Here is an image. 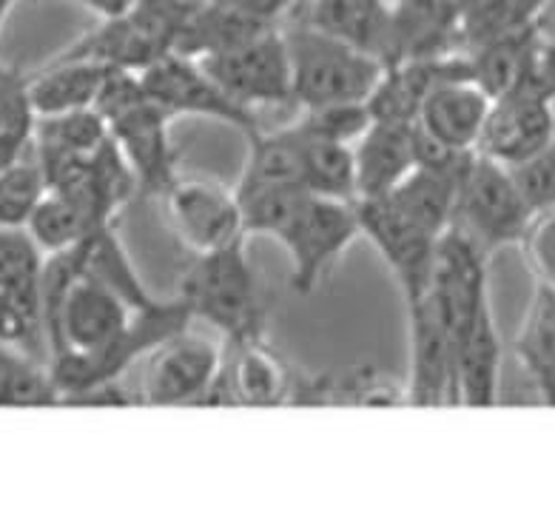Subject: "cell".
Segmentation results:
<instances>
[{
  "label": "cell",
  "mask_w": 555,
  "mask_h": 507,
  "mask_svg": "<svg viewBox=\"0 0 555 507\" xmlns=\"http://www.w3.org/2000/svg\"><path fill=\"white\" fill-rule=\"evenodd\" d=\"M282 38L291 58L294 106L302 112L336 103H367L385 75V63L331 38L294 12L282 21Z\"/></svg>",
  "instance_id": "cell-1"
},
{
  "label": "cell",
  "mask_w": 555,
  "mask_h": 507,
  "mask_svg": "<svg viewBox=\"0 0 555 507\" xmlns=\"http://www.w3.org/2000/svg\"><path fill=\"white\" fill-rule=\"evenodd\" d=\"M94 109L106 117L115 143L134 168L140 194L163 198L180 177L168 135V123L175 117L145 94L140 72L112 66Z\"/></svg>",
  "instance_id": "cell-2"
},
{
  "label": "cell",
  "mask_w": 555,
  "mask_h": 507,
  "mask_svg": "<svg viewBox=\"0 0 555 507\" xmlns=\"http://www.w3.org/2000/svg\"><path fill=\"white\" fill-rule=\"evenodd\" d=\"M177 296L225 342L266 337V308L245 240L197 254L180 277Z\"/></svg>",
  "instance_id": "cell-3"
},
{
  "label": "cell",
  "mask_w": 555,
  "mask_h": 507,
  "mask_svg": "<svg viewBox=\"0 0 555 507\" xmlns=\"http://www.w3.org/2000/svg\"><path fill=\"white\" fill-rule=\"evenodd\" d=\"M197 3L199 0H131L120 15L103 17L98 29L77 40L61 58L143 72L177 52Z\"/></svg>",
  "instance_id": "cell-4"
},
{
  "label": "cell",
  "mask_w": 555,
  "mask_h": 507,
  "mask_svg": "<svg viewBox=\"0 0 555 507\" xmlns=\"http://www.w3.org/2000/svg\"><path fill=\"white\" fill-rule=\"evenodd\" d=\"M0 342L49 365L43 251L26 228H0Z\"/></svg>",
  "instance_id": "cell-5"
},
{
  "label": "cell",
  "mask_w": 555,
  "mask_h": 507,
  "mask_svg": "<svg viewBox=\"0 0 555 507\" xmlns=\"http://www.w3.org/2000/svg\"><path fill=\"white\" fill-rule=\"evenodd\" d=\"M530 220L532 212L518 194L509 168L479 152L473 154L459 191L453 226L493 254L504 245L521 243Z\"/></svg>",
  "instance_id": "cell-6"
},
{
  "label": "cell",
  "mask_w": 555,
  "mask_h": 507,
  "mask_svg": "<svg viewBox=\"0 0 555 507\" xmlns=\"http://www.w3.org/2000/svg\"><path fill=\"white\" fill-rule=\"evenodd\" d=\"M145 94L166 109L171 117L194 114V117H211V121L229 123L231 129L254 137L262 131L259 114L236 103L229 91L222 89L208 68L183 52H171L140 72Z\"/></svg>",
  "instance_id": "cell-7"
},
{
  "label": "cell",
  "mask_w": 555,
  "mask_h": 507,
  "mask_svg": "<svg viewBox=\"0 0 555 507\" xmlns=\"http://www.w3.org/2000/svg\"><path fill=\"white\" fill-rule=\"evenodd\" d=\"M353 205H357L362 235L376 245L402 288L404 308L422 303L434 288L436 251H439L441 237H434L408 220L388 198L353 200Z\"/></svg>",
  "instance_id": "cell-8"
},
{
  "label": "cell",
  "mask_w": 555,
  "mask_h": 507,
  "mask_svg": "<svg viewBox=\"0 0 555 507\" xmlns=\"http://www.w3.org/2000/svg\"><path fill=\"white\" fill-rule=\"evenodd\" d=\"M362 235L353 200H331L311 194L297 220L280 237L291 257V288L308 296L320 286L322 274L343 257Z\"/></svg>",
  "instance_id": "cell-9"
},
{
  "label": "cell",
  "mask_w": 555,
  "mask_h": 507,
  "mask_svg": "<svg viewBox=\"0 0 555 507\" xmlns=\"http://www.w3.org/2000/svg\"><path fill=\"white\" fill-rule=\"evenodd\" d=\"M208 75L229 91L236 103L259 114V109L294 106L288 46L282 26L229 52L197 58Z\"/></svg>",
  "instance_id": "cell-10"
},
{
  "label": "cell",
  "mask_w": 555,
  "mask_h": 507,
  "mask_svg": "<svg viewBox=\"0 0 555 507\" xmlns=\"http://www.w3.org/2000/svg\"><path fill=\"white\" fill-rule=\"evenodd\" d=\"M222 368V348L189 328L168 337L149 354L140 402L143 405H206Z\"/></svg>",
  "instance_id": "cell-11"
},
{
  "label": "cell",
  "mask_w": 555,
  "mask_h": 507,
  "mask_svg": "<svg viewBox=\"0 0 555 507\" xmlns=\"http://www.w3.org/2000/svg\"><path fill=\"white\" fill-rule=\"evenodd\" d=\"M163 203L177 240L194 254H208L248 237L236 189L220 182L180 175L163 194Z\"/></svg>",
  "instance_id": "cell-12"
},
{
  "label": "cell",
  "mask_w": 555,
  "mask_h": 507,
  "mask_svg": "<svg viewBox=\"0 0 555 507\" xmlns=\"http://www.w3.org/2000/svg\"><path fill=\"white\" fill-rule=\"evenodd\" d=\"M297 371L266 342V337L222 345V368L206 405L280 408L294 402Z\"/></svg>",
  "instance_id": "cell-13"
},
{
  "label": "cell",
  "mask_w": 555,
  "mask_h": 507,
  "mask_svg": "<svg viewBox=\"0 0 555 507\" xmlns=\"http://www.w3.org/2000/svg\"><path fill=\"white\" fill-rule=\"evenodd\" d=\"M408 328H411V382H408V405L416 408H441L459 405L456 388V348L434 296L408 305Z\"/></svg>",
  "instance_id": "cell-14"
},
{
  "label": "cell",
  "mask_w": 555,
  "mask_h": 507,
  "mask_svg": "<svg viewBox=\"0 0 555 507\" xmlns=\"http://www.w3.org/2000/svg\"><path fill=\"white\" fill-rule=\"evenodd\" d=\"M553 143L555 112L550 100L530 91H509L493 100L476 152L502 166H516Z\"/></svg>",
  "instance_id": "cell-15"
},
{
  "label": "cell",
  "mask_w": 555,
  "mask_h": 507,
  "mask_svg": "<svg viewBox=\"0 0 555 507\" xmlns=\"http://www.w3.org/2000/svg\"><path fill=\"white\" fill-rule=\"evenodd\" d=\"M291 12L385 66L390 63L393 7L388 0H299Z\"/></svg>",
  "instance_id": "cell-16"
},
{
  "label": "cell",
  "mask_w": 555,
  "mask_h": 507,
  "mask_svg": "<svg viewBox=\"0 0 555 507\" xmlns=\"http://www.w3.org/2000/svg\"><path fill=\"white\" fill-rule=\"evenodd\" d=\"M357 200L388 198L416 168V123L373 121L353 143Z\"/></svg>",
  "instance_id": "cell-17"
},
{
  "label": "cell",
  "mask_w": 555,
  "mask_h": 507,
  "mask_svg": "<svg viewBox=\"0 0 555 507\" xmlns=\"http://www.w3.org/2000/svg\"><path fill=\"white\" fill-rule=\"evenodd\" d=\"M462 0H396L390 63L462 52Z\"/></svg>",
  "instance_id": "cell-18"
},
{
  "label": "cell",
  "mask_w": 555,
  "mask_h": 507,
  "mask_svg": "<svg viewBox=\"0 0 555 507\" xmlns=\"http://www.w3.org/2000/svg\"><path fill=\"white\" fill-rule=\"evenodd\" d=\"M493 98L473 80H441L418 112L416 126L453 152H476Z\"/></svg>",
  "instance_id": "cell-19"
},
{
  "label": "cell",
  "mask_w": 555,
  "mask_h": 507,
  "mask_svg": "<svg viewBox=\"0 0 555 507\" xmlns=\"http://www.w3.org/2000/svg\"><path fill=\"white\" fill-rule=\"evenodd\" d=\"M473 154H467V157L453 163V166H416L411 175L390 191L388 200L408 220H413L434 237H441L453 226L459 191H462V180L467 175Z\"/></svg>",
  "instance_id": "cell-20"
},
{
  "label": "cell",
  "mask_w": 555,
  "mask_h": 507,
  "mask_svg": "<svg viewBox=\"0 0 555 507\" xmlns=\"http://www.w3.org/2000/svg\"><path fill=\"white\" fill-rule=\"evenodd\" d=\"M294 405L393 408V405H408V388H402L393 377H385L371 365H348L343 371H325L317 377H299L297 373Z\"/></svg>",
  "instance_id": "cell-21"
},
{
  "label": "cell",
  "mask_w": 555,
  "mask_h": 507,
  "mask_svg": "<svg viewBox=\"0 0 555 507\" xmlns=\"http://www.w3.org/2000/svg\"><path fill=\"white\" fill-rule=\"evenodd\" d=\"M502 340L495 331L493 308L481 310L456 345V388L464 408H493L499 400Z\"/></svg>",
  "instance_id": "cell-22"
},
{
  "label": "cell",
  "mask_w": 555,
  "mask_h": 507,
  "mask_svg": "<svg viewBox=\"0 0 555 507\" xmlns=\"http://www.w3.org/2000/svg\"><path fill=\"white\" fill-rule=\"evenodd\" d=\"M112 66L98 61H69L57 58L49 68L29 80V98L35 117L92 109L106 84Z\"/></svg>",
  "instance_id": "cell-23"
},
{
  "label": "cell",
  "mask_w": 555,
  "mask_h": 507,
  "mask_svg": "<svg viewBox=\"0 0 555 507\" xmlns=\"http://www.w3.org/2000/svg\"><path fill=\"white\" fill-rule=\"evenodd\" d=\"M518 365L544 405L555 408V291L535 282L532 300L513 342Z\"/></svg>",
  "instance_id": "cell-24"
},
{
  "label": "cell",
  "mask_w": 555,
  "mask_h": 507,
  "mask_svg": "<svg viewBox=\"0 0 555 507\" xmlns=\"http://www.w3.org/2000/svg\"><path fill=\"white\" fill-rule=\"evenodd\" d=\"M541 38H544L541 23H532L527 29L504 35V38L490 40V43L467 52L473 84L481 86L493 100L516 91L518 86L525 84L527 68H530L532 54L539 49Z\"/></svg>",
  "instance_id": "cell-25"
},
{
  "label": "cell",
  "mask_w": 555,
  "mask_h": 507,
  "mask_svg": "<svg viewBox=\"0 0 555 507\" xmlns=\"http://www.w3.org/2000/svg\"><path fill=\"white\" fill-rule=\"evenodd\" d=\"M550 0H462V52L541 23Z\"/></svg>",
  "instance_id": "cell-26"
},
{
  "label": "cell",
  "mask_w": 555,
  "mask_h": 507,
  "mask_svg": "<svg viewBox=\"0 0 555 507\" xmlns=\"http://www.w3.org/2000/svg\"><path fill=\"white\" fill-rule=\"evenodd\" d=\"M302 140V182L305 189L317 198L331 200H357V160L353 145L331 143V140H313L305 137L294 126Z\"/></svg>",
  "instance_id": "cell-27"
},
{
  "label": "cell",
  "mask_w": 555,
  "mask_h": 507,
  "mask_svg": "<svg viewBox=\"0 0 555 507\" xmlns=\"http://www.w3.org/2000/svg\"><path fill=\"white\" fill-rule=\"evenodd\" d=\"M108 131L106 117L98 109H77V112L52 114V117H38L31 143L38 152L52 154H92L106 143Z\"/></svg>",
  "instance_id": "cell-28"
},
{
  "label": "cell",
  "mask_w": 555,
  "mask_h": 507,
  "mask_svg": "<svg viewBox=\"0 0 555 507\" xmlns=\"http://www.w3.org/2000/svg\"><path fill=\"white\" fill-rule=\"evenodd\" d=\"M100 226L103 223L94 220L92 214L80 208L77 203H72L69 198L47 191V198L40 200L35 214L26 223V231H29L31 240L38 243V249L43 254H57V251H66L72 245H77L83 237L98 231Z\"/></svg>",
  "instance_id": "cell-29"
},
{
  "label": "cell",
  "mask_w": 555,
  "mask_h": 507,
  "mask_svg": "<svg viewBox=\"0 0 555 507\" xmlns=\"http://www.w3.org/2000/svg\"><path fill=\"white\" fill-rule=\"evenodd\" d=\"M57 405V388L49 365L0 342V408Z\"/></svg>",
  "instance_id": "cell-30"
},
{
  "label": "cell",
  "mask_w": 555,
  "mask_h": 507,
  "mask_svg": "<svg viewBox=\"0 0 555 507\" xmlns=\"http://www.w3.org/2000/svg\"><path fill=\"white\" fill-rule=\"evenodd\" d=\"M240 208H243L245 235H268L280 240L288 226L297 220L311 191L305 186H254L236 189Z\"/></svg>",
  "instance_id": "cell-31"
},
{
  "label": "cell",
  "mask_w": 555,
  "mask_h": 507,
  "mask_svg": "<svg viewBox=\"0 0 555 507\" xmlns=\"http://www.w3.org/2000/svg\"><path fill=\"white\" fill-rule=\"evenodd\" d=\"M47 191V175L31 143L29 152L0 175V228H26Z\"/></svg>",
  "instance_id": "cell-32"
},
{
  "label": "cell",
  "mask_w": 555,
  "mask_h": 507,
  "mask_svg": "<svg viewBox=\"0 0 555 507\" xmlns=\"http://www.w3.org/2000/svg\"><path fill=\"white\" fill-rule=\"evenodd\" d=\"M371 123L373 114L367 103H336V106L305 109V114L294 126L313 140L353 145L359 137L365 135Z\"/></svg>",
  "instance_id": "cell-33"
},
{
  "label": "cell",
  "mask_w": 555,
  "mask_h": 507,
  "mask_svg": "<svg viewBox=\"0 0 555 507\" xmlns=\"http://www.w3.org/2000/svg\"><path fill=\"white\" fill-rule=\"evenodd\" d=\"M507 168L532 217L555 208V143Z\"/></svg>",
  "instance_id": "cell-34"
},
{
  "label": "cell",
  "mask_w": 555,
  "mask_h": 507,
  "mask_svg": "<svg viewBox=\"0 0 555 507\" xmlns=\"http://www.w3.org/2000/svg\"><path fill=\"white\" fill-rule=\"evenodd\" d=\"M518 245L525 251L535 282L555 291V208L535 214Z\"/></svg>",
  "instance_id": "cell-35"
},
{
  "label": "cell",
  "mask_w": 555,
  "mask_h": 507,
  "mask_svg": "<svg viewBox=\"0 0 555 507\" xmlns=\"http://www.w3.org/2000/svg\"><path fill=\"white\" fill-rule=\"evenodd\" d=\"M35 109L29 98V80L12 68L0 66V131H31Z\"/></svg>",
  "instance_id": "cell-36"
},
{
  "label": "cell",
  "mask_w": 555,
  "mask_h": 507,
  "mask_svg": "<svg viewBox=\"0 0 555 507\" xmlns=\"http://www.w3.org/2000/svg\"><path fill=\"white\" fill-rule=\"evenodd\" d=\"M31 131H0V175L29 152Z\"/></svg>",
  "instance_id": "cell-37"
},
{
  "label": "cell",
  "mask_w": 555,
  "mask_h": 507,
  "mask_svg": "<svg viewBox=\"0 0 555 507\" xmlns=\"http://www.w3.org/2000/svg\"><path fill=\"white\" fill-rule=\"evenodd\" d=\"M86 3L89 9H94L100 17H112V15H120L122 9L129 7L131 0H80Z\"/></svg>",
  "instance_id": "cell-38"
},
{
  "label": "cell",
  "mask_w": 555,
  "mask_h": 507,
  "mask_svg": "<svg viewBox=\"0 0 555 507\" xmlns=\"http://www.w3.org/2000/svg\"><path fill=\"white\" fill-rule=\"evenodd\" d=\"M17 0H0V26H3V21H7V15H9V9L15 7Z\"/></svg>",
  "instance_id": "cell-39"
},
{
  "label": "cell",
  "mask_w": 555,
  "mask_h": 507,
  "mask_svg": "<svg viewBox=\"0 0 555 507\" xmlns=\"http://www.w3.org/2000/svg\"><path fill=\"white\" fill-rule=\"evenodd\" d=\"M550 106H553V112H555V94H553V100H550Z\"/></svg>",
  "instance_id": "cell-40"
}]
</instances>
